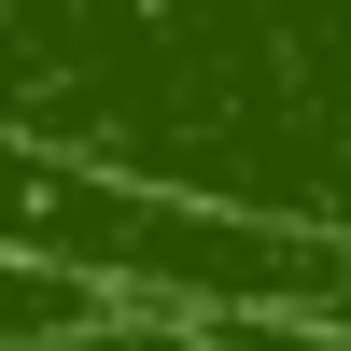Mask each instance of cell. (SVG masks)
I'll use <instances>...</instances> for the list:
<instances>
[{
	"mask_svg": "<svg viewBox=\"0 0 351 351\" xmlns=\"http://www.w3.org/2000/svg\"><path fill=\"white\" fill-rule=\"evenodd\" d=\"M324 324H351V295H337V309H324Z\"/></svg>",
	"mask_w": 351,
	"mask_h": 351,
	"instance_id": "cell-1",
	"label": "cell"
}]
</instances>
